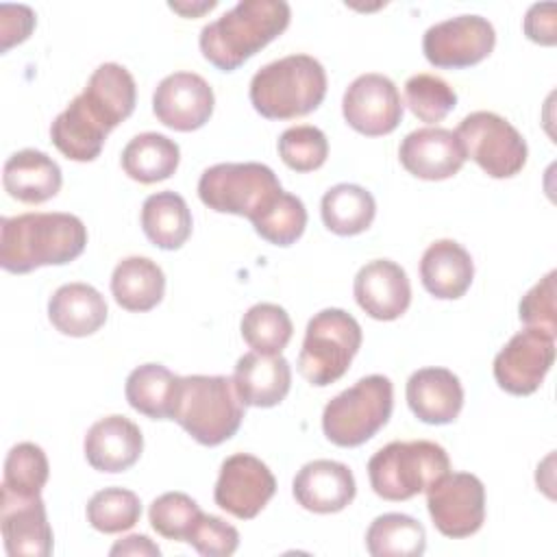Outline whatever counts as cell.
<instances>
[{"label": "cell", "mask_w": 557, "mask_h": 557, "mask_svg": "<svg viewBox=\"0 0 557 557\" xmlns=\"http://www.w3.org/2000/svg\"><path fill=\"white\" fill-rule=\"evenodd\" d=\"M202 511L198 503L183 492H165L152 500L148 518L150 527L165 540L187 542L194 524L200 520Z\"/></svg>", "instance_id": "f35d334b"}, {"label": "cell", "mask_w": 557, "mask_h": 557, "mask_svg": "<svg viewBox=\"0 0 557 557\" xmlns=\"http://www.w3.org/2000/svg\"><path fill=\"white\" fill-rule=\"evenodd\" d=\"M320 211L322 222L331 233L350 237L363 233L372 224L376 215V202L374 196L361 185L339 183L322 196Z\"/></svg>", "instance_id": "1f68e13d"}, {"label": "cell", "mask_w": 557, "mask_h": 557, "mask_svg": "<svg viewBox=\"0 0 557 557\" xmlns=\"http://www.w3.org/2000/svg\"><path fill=\"white\" fill-rule=\"evenodd\" d=\"M426 507L442 535L461 540L485 520V487L470 472H448L426 490Z\"/></svg>", "instance_id": "30bf717a"}, {"label": "cell", "mask_w": 557, "mask_h": 557, "mask_svg": "<svg viewBox=\"0 0 557 557\" xmlns=\"http://www.w3.org/2000/svg\"><path fill=\"white\" fill-rule=\"evenodd\" d=\"M0 529L11 557H48L52 529L41 496L24 498L0 487Z\"/></svg>", "instance_id": "2e32d148"}, {"label": "cell", "mask_w": 557, "mask_h": 557, "mask_svg": "<svg viewBox=\"0 0 557 557\" xmlns=\"http://www.w3.org/2000/svg\"><path fill=\"white\" fill-rule=\"evenodd\" d=\"M81 98L85 100L87 109L111 133L135 109V100H137L135 78L120 63H102L89 76Z\"/></svg>", "instance_id": "cb8c5ba5"}, {"label": "cell", "mask_w": 557, "mask_h": 557, "mask_svg": "<svg viewBox=\"0 0 557 557\" xmlns=\"http://www.w3.org/2000/svg\"><path fill=\"white\" fill-rule=\"evenodd\" d=\"M283 0H242L200 30L202 57L222 72L237 70L289 26Z\"/></svg>", "instance_id": "7a4b0ae2"}, {"label": "cell", "mask_w": 557, "mask_h": 557, "mask_svg": "<svg viewBox=\"0 0 557 557\" xmlns=\"http://www.w3.org/2000/svg\"><path fill=\"white\" fill-rule=\"evenodd\" d=\"M61 183V168L41 150H20L11 154L2 168V185L7 194L20 202H46L59 194Z\"/></svg>", "instance_id": "d4e9b609"}, {"label": "cell", "mask_w": 557, "mask_h": 557, "mask_svg": "<svg viewBox=\"0 0 557 557\" xmlns=\"http://www.w3.org/2000/svg\"><path fill=\"white\" fill-rule=\"evenodd\" d=\"M281 183L263 163H218L202 172L198 196L218 213H233L250 222L261 215L278 196Z\"/></svg>", "instance_id": "ba28073f"}, {"label": "cell", "mask_w": 557, "mask_h": 557, "mask_svg": "<svg viewBox=\"0 0 557 557\" xmlns=\"http://www.w3.org/2000/svg\"><path fill=\"white\" fill-rule=\"evenodd\" d=\"M165 292L163 270L148 257H126L111 274V294L126 311L154 309Z\"/></svg>", "instance_id": "f1b7e54d"}, {"label": "cell", "mask_w": 557, "mask_h": 557, "mask_svg": "<svg viewBox=\"0 0 557 557\" xmlns=\"http://www.w3.org/2000/svg\"><path fill=\"white\" fill-rule=\"evenodd\" d=\"M257 235L274 246H292L307 226V209L294 194L281 191V196L252 220Z\"/></svg>", "instance_id": "8d00e7d4"}, {"label": "cell", "mask_w": 557, "mask_h": 557, "mask_svg": "<svg viewBox=\"0 0 557 557\" xmlns=\"http://www.w3.org/2000/svg\"><path fill=\"white\" fill-rule=\"evenodd\" d=\"M405 394L413 416L426 424H450L463 407V387L446 368L416 370Z\"/></svg>", "instance_id": "44dd1931"}, {"label": "cell", "mask_w": 557, "mask_h": 557, "mask_svg": "<svg viewBox=\"0 0 557 557\" xmlns=\"http://www.w3.org/2000/svg\"><path fill=\"white\" fill-rule=\"evenodd\" d=\"M326 96V72L309 54L263 65L250 81V102L268 120H294L315 111Z\"/></svg>", "instance_id": "3957f363"}, {"label": "cell", "mask_w": 557, "mask_h": 557, "mask_svg": "<svg viewBox=\"0 0 557 557\" xmlns=\"http://www.w3.org/2000/svg\"><path fill=\"white\" fill-rule=\"evenodd\" d=\"M553 361L555 335L527 326L494 357V379L500 389L513 396H529L540 389Z\"/></svg>", "instance_id": "7c38bea8"}, {"label": "cell", "mask_w": 557, "mask_h": 557, "mask_svg": "<svg viewBox=\"0 0 557 557\" xmlns=\"http://www.w3.org/2000/svg\"><path fill=\"white\" fill-rule=\"evenodd\" d=\"M278 154L289 170L313 172L324 165L329 157V141L318 126H292L278 137Z\"/></svg>", "instance_id": "ab89813d"}, {"label": "cell", "mask_w": 557, "mask_h": 557, "mask_svg": "<svg viewBox=\"0 0 557 557\" xmlns=\"http://www.w3.org/2000/svg\"><path fill=\"white\" fill-rule=\"evenodd\" d=\"M187 544H191L205 557H228L239 546V533L222 518L202 513L194 524Z\"/></svg>", "instance_id": "60d3db41"}, {"label": "cell", "mask_w": 557, "mask_h": 557, "mask_svg": "<svg viewBox=\"0 0 557 557\" xmlns=\"http://www.w3.org/2000/svg\"><path fill=\"white\" fill-rule=\"evenodd\" d=\"M215 7V2H202V4H198V7H185V4H176V2H170V9H174V11H178V13H183V15H198V13H202V11H209V9H213Z\"/></svg>", "instance_id": "bcb514c9"}, {"label": "cell", "mask_w": 557, "mask_h": 557, "mask_svg": "<svg viewBox=\"0 0 557 557\" xmlns=\"http://www.w3.org/2000/svg\"><path fill=\"white\" fill-rule=\"evenodd\" d=\"M342 113L350 128L368 137L392 133L403 120V100L392 78L370 72L357 76L344 91Z\"/></svg>", "instance_id": "5bb4252c"}, {"label": "cell", "mask_w": 557, "mask_h": 557, "mask_svg": "<svg viewBox=\"0 0 557 557\" xmlns=\"http://www.w3.org/2000/svg\"><path fill=\"white\" fill-rule=\"evenodd\" d=\"M555 270H550L540 283H535L520 300V320L527 326L542 329L550 335L557 333L555 313Z\"/></svg>", "instance_id": "b9f144b4"}, {"label": "cell", "mask_w": 557, "mask_h": 557, "mask_svg": "<svg viewBox=\"0 0 557 557\" xmlns=\"http://www.w3.org/2000/svg\"><path fill=\"white\" fill-rule=\"evenodd\" d=\"M213 89L194 72H174L165 76L152 96L157 120L174 131H196L205 126L213 113Z\"/></svg>", "instance_id": "9a60e30c"}, {"label": "cell", "mask_w": 557, "mask_h": 557, "mask_svg": "<svg viewBox=\"0 0 557 557\" xmlns=\"http://www.w3.org/2000/svg\"><path fill=\"white\" fill-rule=\"evenodd\" d=\"M235 389L248 407H276L289 392L292 368L283 355L250 350L235 363Z\"/></svg>", "instance_id": "7402d4cb"}, {"label": "cell", "mask_w": 557, "mask_h": 557, "mask_svg": "<svg viewBox=\"0 0 557 557\" xmlns=\"http://www.w3.org/2000/svg\"><path fill=\"white\" fill-rule=\"evenodd\" d=\"M141 228L161 250L181 248L191 235V213L176 191H157L141 205Z\"/></svg>", "instance_id": "f546056e"}, {"label": "cell", "mask_w": 557, "mask_h": 557, "mask_svg": "<svg viewBox=\"0 0 557 557\" xmlns=\"http://www.w3.org/2000/svg\"><path fill=\"white\" fill-rule=\"evenodd\" d=\"M181 376L161 363L137 366L124 385L128 405L152 420H174Z\"/></svg>", "instance_id": "83f0119b"}, {"label": "cell", "mask_w": 557, "mask_h": 557, "mask_svg": "<svg viewBox=\"0 0 557 557\" xmlns=\"http://www.w3.org/2000/svg\"><path fill=\"white\" fill-rule=\"evenodd\" d=\"M405 100L418 120L435 124L455 109L457 94L435 74H416L405 83Z\"/></svg>", "instance_id": "74e56055"}, {"label": "cell", "mask_w": 557, "mask_h": 557, "mask_svg": "<svg viewBox=\"0 0 557 557\" xmlns=\"http://www.w3.org/2000/svg\"><path fill=\"white\" fill-rule=\"evenodd\" d=\"M392 407V381L383 374L363 376L326 403L322 411V431L335 446H361L387 424Z\"/></svg>", "instance_id": "8992f818"}, {"label": "cell", "mask_w": 557, "mask_h": 557, "mask_svg": "<svg viewBox=\"0 0 557 557\" xmlns=\"http://www.w3.org/2000/svg\"><path fill=\"white\" fill-rule=\"evenodd\" d=\"M139 496L124 487H104L87 503V522L100 533H120L139 522Z\"/></svg>", "instance_id": "d590c367"}, {"label": "cell", "mask_w": 557, "mask_h": 557, "mask_svg": "<svg viewBox=\"0 0 557 557\" xmlns=\"http://www.w3.org/2000/svg\"><path fill=\"white\" fill-rule=\"evenodd\" d=\"M48 474L50 466L44 448L33 442H22L15 444L4 459V476L0 487L24 498L41 496Z\"/></svg>", "instance_id": "e575fe53"}, {"label": "cell", "mask_w": 557, "mask_h": 557, "mask_svg": "<svg viewBox=\"0 0 557 557\" xmlns=\"http://www.w3.org/2000/svg\"><path fill=\"white\" fill-rule=\"evenodd\" d=\"M466 159L470 157L487 176H516L527 163V141L505 117L492 111H474L466 115L457 131Z\"/></svg>", "instance_id": "9c48e42d"}, {"label": "cell", "mask_w": 557, "mask_h": 557, "mask_svg": "<svg viewBox=\"0 0 557 557\" xmlns=\"http://www.w3.org/2000/svg\"><path fill=\"white\" fill-rule=\"evenodd\" d=\"M361 339V326L348 311L322 309L307 324L298 355L300 374L315 387L335 383L348 372Z\"/></svg>", "instance_id": "52a82bcc"}, {"label": "cell", "mask_w": 557, "mask_h": 557, "mask_svg": "<svg viewBox=\"0 0 557 557\" xmlns=\"http://www.w3.org/2000/svg\"><path fill=\"white\" fill-rule=\"evenodd\" d=\"M398 157L409 174L424 181L450 178L466 163V152L455 131L442 126H424L411 131L403 139Z\"/></svg>", "instance_id": "e0dca14e"}, {"label": "cell", "mask_w": 557, "mask_h": 557, "mask_svg": "<svg viewBox=\"0 0 557 557\" xmlns=\"http://www.w3.org/2000/svg\"><path fill=\"white\" fill-rule=\"evenodd\" d=\"M448 472L446 450L429 440L389 442L368 461L370 485L385 500H409Z\"/></svg>", "instance_id": "5b68a950"}, {"label": "cell", "mask_w": 557, "mask_h": 557, "mask_svg": "<svg viewBox=\"0 0 557 557\" xmlns=\"http://www.w3.org/2000/svg\"><path fill=\"white\" fill-rule=\"evenodd\" d=\"M276 479L270 468L248 453H235L222 461L213 498L226 513L250 520L274 496Z\"/></svg>", "instance_id": "4fadbf2b"}, {"label": "cell", "mask_w": 557, "mask_h": 557, "mask_svg": "<svg viewBox=\"0 0 557 557\" xmlns=\"http://www.w3.org/2000/svg\"><path fill=\"white\" fill-rule=\"evenodd\" d=\"M83 448L94 470L124 472L137 463L144 450V435L128 418L107 416L89 426Z\"/></svg>", "instance_id": "ffe728a7"}, {"label": "cell", "mask_w": 557, "mask_h": 557, "mask_svg": "<svg viewBox=\"0 0 557 557\" xmlns=\"http://www.w3.org/2000/svg\"><path fill=\"white\" fill-rule=\"evenodd\" d=\"M109 131L87 109L81 94L54 117L50 126L52 144L72 161H94L107 139Z\"/></svg>", "instance_id": "4316f807"}, {"label": "cell", "mask_w": 557, "mask_h": 557, "mask_svg": "<svg viewBox=\"0 0 557 557\" xmlns=\"http://www.w3.org/2000/svg\"><path fill=\"white\" fill-rule=\"evenodd\" d=\"M0 15H2V17H0L2 52H7L13 44H20V41H24V39L30 35V30H33V26H35V13H33L30 7H24V4H22L20 17L13 20L11 13H9V7L2 4V7H0Z\"/></svg>", "instance_id": "ee69618b"}, {"label": "cell", "mask_w": 557, "mask_h": 557, "mask_svg": "<svg viewBox=\"0 0 557 557\" xmlns=\"http://www.w3.org/2000/svg\"><path fill=\"white\" fill-rule=\"evenodd\" d=\"M292 492L307 511L337 513L352 503L357 485L348 466L333 459H315L298 470Z\"/></svg>", "instance_id": "d6986e66"}, {"label": "cell", "mask_w": 557, "mask_h": 557, "mask_svg": "<svg viewBox=\"0 0 557 557\" xmlns=\"http://www.w3.org/2000/svg\"><path fill=\"white\" fill-rule=\"evenodd\" d=\"M494 26L481 15H457L426 28L422 52L435 67L461 70L481 63L494 50Z\"/></svg>", "instance_id": "8fae6325"}, {"label": "cell", "mask_w": 557, "mask_h": 557, "mask_svg": "<svg viewBox=\"0 0 557 557\" xmlns=\"http://www.w3.org/2000/svg\"><path fill=\"white\" fill-rule=\"evenodd\" d=\"M474 276L470 252L455 239L433 242L420 259V278L424 289L440 300L461 298Z\"/></svg>", "instance_id": "603a6c76"}, {"label": "cell", "mask_w": 557, "mask_h": 557, "mask_svg": "<svg viewBox=\"0 0 557 557\" xmlns=\"http://www.w3.org/2000/svg\"><path fill=\"white\" fill-rule=\"evenodd\" d=\"M107 302L102 294L87 283L61 285L48 300L52 326L70 337H87L107 322Z\"/></svg>", "instance_id": "484cf974"}, {"label": "cell", "mask_w": 557, "mask_h": 557, "mask_svg": "<svg viewBox=\"0 0 557 557\" xmlns=\"http://www.w3.org/2000/svg\"><path fill=\"white\" fill-rule=\"evenodd\" d=\"M244 403L228 376H181L174 420L202 446L231 440L244 420Z\"/></svg>", "instance_id": "277c9868"}, {"label": "cell", "mask_w": 557, "mask_h": 557, "mask_svg": "<svg viewBox=\"0 0 557 557\" xmlns=\"http://www.w3.org/2000/svg\"><path fill=\"white\" fill-rule=\"evenodd\" d=\"M111 555H152V557H159L161 550L157 544L150 542V537L146 535H128L120 542H115L109 550Z\"/></svg>", "instance_id": "f6af8a7d"}, {"label": "cell", "mask_w": 557, "mask_h": 557, "mask_svg": "<svg viewBox=\"0 0 557 557\" xmlns=\"http://www.w3.org/2000/svg\"><path fill=\"white\" fill-rule=\"evenodd\" d=\"M355 300L374 320H396L411 302V285L407 272L389 259L366 263L355 276Z\"/></svg>", "instance_id": "ac0fdd59"}, {"label": "cell", "mask_w": 557, "mask_h": 557, "mask_svg": "<svg viewBox=\"0 0 557 557\" xmlns=\"http://www.w3.org/2000/svg\"><path fill=\"white\" fill-rule=\"evenodd\" d=\"M242 337L244 342L265 355H281L289 344L294 326L287 311L274 302L252 305L242 318Z\"/></svg>", "instance_id": "836d02e7"}, {"label": "cell", "mask_w": 557, "mask_h": 557, "mask_svg": "<svg viewBox=\"0 0 557 557\" xmlns=\"http://www.w3.org/2000/svg\"><path fill=\"white\" fill-rule=\"evenodd\" d=\"M372 557H420L426 548L424 527L407 513H383L366 531Z\"/></svg>", "instance_id": "d6a6232c"}, {"label": "cell", "mask_w": 557, "mask_h": 557, "mask_svg": "<svg viewBox=\"0 0 557 557\" xmlns=\"http://www.w3.org/2000/svg\"><path fill=\"white\" fill-rule=\"evenodd\" d=\"M85 246L87 228L72 213H22L0 220V265L13 274L70 263Z\"/></svg>", "instance_id": "6da1fadb"}, {"label": "cell", "mask_w": 557, "mask_h": 557, "mask_svg": "<svg viewBox=\"0 0 557 557\" xmlns=\"http://www.w3.org/2000/svg\"><path fill=\"white\" fill-rule=\"evenodd\" d=\"M524 35L542 46H555L557 26H555V4L542 2L533 4L524 17Z\"/></svg>", "instance_id": "7bdbcfd3"}, {"label": "cell", "mask_w": 557, "mask_h": 557, "mask_svg": "<svg viewBox=\"0 0 557 557\" xmlns=\"http://www.w3.org/2000/svg\"><path fill=\"white\" fill-rule=\"evenodd\" d=\"M181 161L178 144L161 133L135 135L122 150L124 172L144 185L170 178Z\"/></svg>", "instance_id": "4dcf8cb0"}]
</instances>
